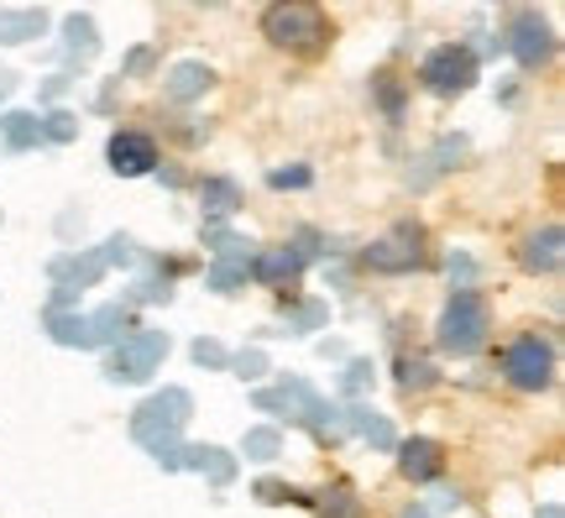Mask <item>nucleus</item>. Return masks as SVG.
I'll use <instances>...</instances> for the list:
<instances>
[{"mask_svg": "<svg viewBox=\"0 0 565 518\" xmlns=\"http://www.w3.org/2000/svg\"><path fill=\"white\" fill-rule=\"evenodd\" d=\"M487 330H492V309L477 288H456L440 309V325H435V340H440V351L450 357H477L487 346Z\"/></svg>", "mask_w": 565, "mask_h": 518, "instance_id": "f257e3e1", "label": "nucleus"}, {"mask_svg": "<svg viewBox=\"0 0 565 518\" xmlns=\"http://www.w3.org/2000/svg\"><path fill=\"white\" fill-rule=\"evenodd\" d=\"M189 414H194V393L189 388H162L131 414V440L158 456L168 445H179V435L189 430Z\"/></svg>", "mask_w": 565, "mask_h": 518, "instance_id": "f03ea898", "label": "nucleus"}, {"mask_svg": "<svg viewBox=\"0 0 565 518\" xmlns=\"http://www.w3.org/2000/svg\"><path fill=\"white\" fill-rule=\"evenodd\" d=\"M168 361V330H126L105 351V378L110 382H147Z\"/></svg>", "mask_w": 565, "mask_h": 518, "instance_id": "7ed1b4c3", "label": "nucleus"}, {"mask_svg": "<svg viewBox=\"0 0 565 518\" xmlns=\"http://www.w3.org/2000/svg\"><path fill=\"white\" fill-rule=\"evenodd\" d=\"M263 32L273 47H294V53H320L330 38V21L320 6H267L263 11Z\"/></svg>", "mask_w": 565, "mask_h": 518, "instance_id": "20e7f679", "label": "nucleus"}, {"mask_svg": "<svg viewBox=\"0 0 565 518\" xmlns=\"http://www.w3.org/2000/svg\"><path fill=\"white\" fill-rule=\"evenodd\" d=\"M419 84L429 95H440V101L466 95V89L477 84V53H471L466 42H440V47H429L419 63Z\"/></svg>", "mask_w": 565, "mask_h": 518, "instance_id": "39448f33", "label": "nucleus"}, {"mask_svg": "<svg viewBox=\"0 0 565 518\" xmlns=\"http://www.w3.org/2000/svg\"><path fill=\"white\" fill-rule=\"evenodd\" d=\"M503 378L519 388V393H545L555 382V346L545 336H519L513 346L503 351Z\"/></svg>", "mask_w": 565, "mask_h": 518, "instance_id": "423d86ee", "label": "nucleus"}, {"mask_svg": "<svg viewBox=\"0 0 565 518\" xmlns=\"http://www.w3.org/2000/svg\"><path fill=\"white\" fill-rule=\"evenodd\" d=\"M508 53L519 59V68H540V63L555 53V32L540 11H519L508 21Z\"/></svg>", "mask_w": 565, "mask_h": 518, "instance_id": "0eeeda50", "label": "nucleus"}, {"mask_svg": "<svg viewBox=\"0 0 565 518\" xmlns=\"http://www.w3.org/2000/svg\"><path fill=\"white\" fill-rule=\"evenodd\" d=\"M105 158H110V173H121V179H141V173H152V168H158V141L147 137V131H110Z\"/></svg>", "mask_w": 565, "mask_h": 518, "instance_id": "6e6552de", "label": "nucleus"}, {"mask_svg": "<svg viewBox=\"0 0 565 518\" xmlns=\"http://www.w3.org/2000/svg\"><path fill=\"white\" fill-rule=\"evenodd\" d=\"M424 231L419 225H398L387 241H377L372 252H366V267H377V273H408V267H419L424 262Z\"/></svg>", "mask_w": 565, "mask_h": 518, "instance_id": "1a4fd4ad", "label": "nucleus"}, {"mask_svg": "<svg viewBox=\"0 0 565 518\" xmlns=\"http://www.w3.org/2000/svg\"><path fill=\"white\" fill-rule=\"evenodd\" d=\"M105 278V257L100 252H84V257H58L53 262V283H58V294H53V309H63V304L74 299V294H84L89 283H100Z\"/></svg>", "mask_w": 565, "mask_h": 518, "instance_id": "9d476101", "label": "nucleus"}, {"mask_svg": "<svg viewBox=\"0 0 565 518\" xmlns=\"http://www.w3.org/2000/svg\"><path fill=\"white\" fill-rule=\"evenodd\" d=\"M393 451H398V472H404L408 482H435V477H445V451H440V440L414 435V440H398Z\"/></svg>", "mask_w": 565, "mask_h": 518, "instance_id": "9b49d317", "label": "nucleus"}, {"mask_svg": "<svg viewBox=\"0 0 565 518\" xmlns=\"http://www.w3.org/2000/svg\"><path fill=\"white\" fill-rule=\"evenodd\" d=\"M303 252L299 246H267L252 257V283H263V288H288V283H299L303 273Z\"/></svg>", "mask_w": 565, "mask_h": 518, "instance_id": "f8f14e48", "label": "nucleus"}, {"mask_svg": "<svg viewBox=\"0 0 565 518\" xmlns=\"http://www.w3.org/2000/svg\"><path fill=\"white\" fill-rule=\"evenodd\" d=\"M210 84H215V68H210V63L183 59V63H173V68H168V80H162V95H168L173 105H189V101H200Z\"/></svg>", "mask_w": 565, "mask_h": 518, "instance_id": "ddd939ff", "label": "nucleus"}, {"mask_svg": "<svg viewBox=\"0 0 565 518\" xmlns=\"http://www.w3.org/2000/svg\"><path fill=\"white\" fill-rule=\"evenodd\" d=\"M519 262H524L529 273H555V267H561V225L529 231L524 246H519Z\"/></svg>", "mask_w": 565, "mask_h": 518, "instance_id": "4468645a", "label": "nucleus"}, {"mask_svg": "<svg viewBox=\"0 0 565 518\" xmlns=\"http://www.w3.org/2000/svg\"><path fill=\"white\" fill-rule=\"evenodd\" d=\"M183 466H189V472H204L215 487H225V482L236 477V456H225L221 445H189V451H183Z\"/></svg>", "mask_w": 565, "mask_h": 518, "instance_id": "2eb2a0df", "label": "nucleus"}, {"mask_svg": "<svg viewBox=\"0 0 565 518\" xmlns=\"http://www.w3.org/2000/svg\"><path fill=\"white\" fill-rule=\"evenodd\" d=\"M252 257H257V252H242V246H236V252H221V262L210 267V288H215V294H236V288H246V278H252Z\"/></svg>", "mask_w": 565, "mask_h": 518, "instance_id": "dca6fc26", "label": "nucleus"}, {"mask_svg": "<svg viewBox=\"0 0 565 518\" xmlns=\"http://www.w3.org/2000/svg\"><path fill=\"white\" fill-rule=\"evenodd\" d=\"M341 419H345V430H356V435H366L372 445H377V451H393V445H398V435H393V424H387L383 414H372L366 403H356V409H345Z\"/></svg>", "mask_w": 565, "mask_h": 518, "instance_id": "f3484780", "label": "nucleus"}, {"mask_svg": "<svg viewBox=\"0 0 565 518\" xmlns=\"http://www.w3.org/2000/svg\"><path fill=\"white\" fill-rule=\"evenodd\" d=\"M0 137H6L11 152H26V147L42 141V120L32 110H11V116H0Z\"/></svg>", "mask_w": 565, "mask_h": 518, "instance_id": "a211bd4d", "label": "nucleus"}, {"mask_svg": "<svg viewBox=\"0 0 565 518\" xmlns=\"http://www.w3.org/2000/svg\"><path fill=\"white\" fill-rule=\"evenodd\" d=\"M200 200H204V215H210V220H225V215H236L242 189H236V179H204L200 183Z\"/></svg>", "mask_w": 565, "mask_h": 518, "instance_id": "6ab92c4d", "label": "nucleus"}, {"mask_svg": "<svg viewBox=\"0 0 565 518\" xmlns=\"http://www.w3.org/2000/svg\"><path fill=\"white\" fill-rule=\"evenodd\" d=\"M242 456H246V461H278V456H282V435L273 430V424H257V430H246Z\"/></svg>", "mask_w": 565, "mask_h": 518, "instance_id": "aec40b11", "label": "nucleus"}, {"mask_svg": "<svg viewBox=\"0 0 565 518\" xmlns=\"http://www.w3.org/2000/svg\"><path fill=\"white\" fill-rule=\"evenodd\" d=\"M42 11H0V42H26L42 32Z\"/></svg>", "mask_w": 565, "mask_h": 518, "instance_id": "412c9836", "label": "nucleus"}, {"mask_svg": "<svg viewBox=\"0 0 565 518\" xmlns=\"http://www.w3.org/2000/svg\"><path fill=\"white\" fill-rule=\"evenodd\" d=\"M63 32H68V53H79V59H95V21L89 17H68L63 21Z\"/></svg>", "mask_w": 565, "mask_h": 518, "instance_id": "4be33fe9", "label": "nucleus"}, {"mask_svg": "<svg viewBox=\"0 0 565 518\" xmlns=\"http://www.w3.org/2000/svg\"><path fill=\"white\" fill-rule=\"evenodd\" d=\"M38 120H42V141H74V131H79V120L68 110H53V116H38Z\"/></svg>", "mask_w": 565, "mask_h": 518, "instance_id": "5701e85b", "label": "nucleus"}, {"mask_svg": "<svg viewBox=\"0 0 565 518\" xmlns=\"http://www.w3.org/2000/svg\"><path fill=\"white\" fill-rule=\"evenodd\" d=\"M435 382V367L429 361H398V388L414 393V388H429Z\"/></svg>", "mask_w": 565, "mask_h": 518, "instance_id": "b1692460", "label": "nucleus"}, {"mask_svg": "<svg viewBox=\"0 0 565 518\" xmlns=\"http://www.w3.org/2000/svg\"><path fill=\"white\" fill-rule=\"evenodd\" d=\"M267 183H273V189H309V183H315V173H309L303 162H294V168H273V173H267Z\"/></svg>", "mask_w": 565, "mask_h": 518, "instance_id": "393cba45", "label": "nucleus"}, {"mask_svg": "<svg viewBox=\"0 0 565 518\" xmlns=\"http://www.w3.org/2000/svg\"><path fill=\"white\" fill-rule=\"evenodd\" d=\"M194 361H200V367H215V372H221V367H231V351H225L221 340H194Z\"/></svg>", "mask_w": 565, "mask_h": 518, "instance_id": "a878e982", "label": "nucleus"}, {"mask_svg": "<svg viewBox=\"0 0 565 518\" xmlns=\"http://www.w3.org/2000/svg\"><path fill=\"white\" fill-rule=\"evenodd\" d=\"M257 498L263 503H309L299 487H282V482H257Z\"/></svg>", "mask_w": 565, "mask_h": 518, "instance_id": "bb28decb", "label": "nucleus"}, {"mask_svg": "<svg viewBox=\"0 0 565 518\" xmlns=\"http://www.w3.org/2000/svg\"><path fill=\"white\" fill-rule=\"evenodd\" d=\"M231 367H236V378H263L267 372L263 351H242V357H231Z\"/></svg>", "mask_w": 565, "mask_h": 518, "instance_id": "cd10ccee", "label": "nucleus"}, {"mask_svg": "<svg viewBox=\"0 0 565 518\" xmlns=\"http://www.w3.org/2000/svg\"><path fill=\"white\" fill-rule=\"evenodd\" d=\"M366 382H372V367H366V361H351V367H345V393H366Z\"/></svg>", "mask_w": 565, "mask_h": 518, "instance_id": "c85d7f7f", "label": "nucleus"}, {"mask_svg": "<svg viewBox=\"0 0 565 518\" xmlns=\"http://www.w3.org/2000/svg\"><path fill=\"white\" fill-rule=\"evenodd\" d=\"M404 518H435V514H429V508H408Z\"/></svg>", "mask_w": 565, "mask_h": 518, "instance_id": "c756f323", "label": "nucleus"}, {"mask_svg": "<svg viewBox=\"0 0 565 518\" xmlns=\"http://www.w3.org/2000/svg\"><path fill=\"white\" fill-rule=\"evenodd\" d=\"M545 518H561V503H550V508H545Z\"/></svg>", "mask_w": 565, "mask_h": 518, "instance_id": "7c9ffc66", "label": "nucleus"}]
</instances>
